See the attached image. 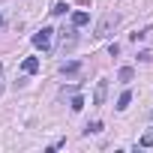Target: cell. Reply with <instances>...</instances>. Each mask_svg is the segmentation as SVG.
<instances>
[{
	"mask_svg": "<svg viewBox=\"0 0 153 153\" xmlns=\"http://www.w3.org/2000/svg\"><path fill=\"white\" fill-rule=\"evenodd\" d=\"M114 24H117V15H114V12L102 15V18H99V24L93 27V36H96V39H108V36H111V30H114Z\"/></svg>",
	"mask_w": 153,
	"mask_h": 153,
	"instance_id": "obj_1",
	"label": "cell"
},
{
	"mask_svg": "<svg viewBox=\"0 0 153 153\" xmlns=\"http://www.w3.org/2000/svg\"><path fill=\"white\" fill-rule=\"evenodd\" d=\"M51 33H54L51 27H42L39 33H33V45L42 48V51H48V48H51Z\"/></svg>",
	"mask_w": 153,
	"mask_h": 153,
	"instance_id": "obj_2",
	"label": "cell"
},
{
	"mask_svg": "<svg viewBox=\"0 0 153 153\" xmlns=\"http://www.w3.org/2000/svg\"><path fill=\"white\" fill-rule=\"evenodd\" d=\"M108 99V81L102 78V81H96V90H93V105H102Z\"/></svg>",
	"mask_w": 153,
	"mask_h": 153,
	"instance_id": "obj_3",
	"label": "cell"
},
{
	"mask_svg": "<svg viewBox=\"0 0 153 153\" xmlns=\"http://www.w3.org/2000/svg\"><path fill=\"white\" fill-rule=\"evenodd\" d=\"M75 45V30H60V51Z\"/></svg>",
	"mask_w": 153,
	"mask_h": 153,
	"instance_id": "obj_4",
	"label": "cell"
},
{
	"mask_svg": "<svg viewBox=\"0 0 153 153\" xmlns=\"http://www.w3.org/2000/svg\"><path fill=\"white\" fill-rule=\"evenodd\" d=\"M60 72H63V75H78V72H81V63H78V60H69V63H60Z\"/></svg>",
	"mask_w": 153,
	"mask_h": 153,
	"instance_id": "obj_5",
	"label": "cell"
},
{
	"mask_svg": "<svg viewBox=\"0 0 153 153\" xmlns=\"http://www.w3.org/2000/svg\"><path fill=\"white\" fill-rule=\"evenodd\" d=\"M21 69H24V75H33V72H39V57H27V60L21 63Z\"/></svg>",
	"mask_w": 153,
	"mask_h": 153,
	"instance_id": "obj_6",
	"label": "cell"
},
{
	"mask_svg": "<svg viewBox=\"0 0 153 153\" xmlns=\"http://www.w3.org/2000/svg\"><path fill=\"white\" fill-rule=\"evenodd\" d=\"M90 21V15L87 12H72V27H84Z\"/></svg>",
	"mask_w": 153,
	"mask_h": 153,
	"instance_id": "obj_7",
	"label": "cell"
},
{
	"mask_svg": "<svg viewBox=\"0 0 153 153\" xmlns=\"http://www.w3.org/2000/svg\"><path fill=\"white\" fill-rule=\"evenodd\" d=\"M117 78H120V81H123V84H129V81H132V78H135V72H132V66H123V69H120V72H117Z\"/></svg>",
	"mask_w": 153,
	"mask_h": 153,
	"instance_id": "obj_8",
	"label": "cell"
},
{
	"mask_svg": "<svg viewBox=\"0 0 153 153\" xmlns=\"http://www.w3.org/2000/svg\"><path fill=\"white\" fill-rule=\"evenodd\" d=\"M129 102H132V93H129V90H123V93H120V99H117V108L123 111V108H129Z\"/></svg>",
	"mask_w": 153,
	"mask_h": 153,
	"instance_id": "obj_9",
	"label": "cell"
},
{
	"mask_svg": "<svg viewBox=\"0 0 153 153\" xmlns=\"http://www.w3.org/2000/svg\"><path fill=\"white\" fill-rule=\"evenodd\" d=\"M87 135H96V132H102V123L99 120H93V123H87V129H84Z\"/></svg>",
	"mask_w": 153,
	"mask_h": 153,
	"instance_id": "obj_10",
	"label": "cell"
},
{
	"mask_svg": "<svg viewBox=\"0 0 153 153\" xmlns=\"http://www.w3.org/2000/svg\"><path fill=\"white\" fill-rule=\"evenodd\" d=\"M141 147H153V129H147L141 135Z\"/></svg>",
	"mask_w": 153,
	"mask_h": 153,
	"instance_id": "obj_11",
	"label": "cell"
},
{
	"mask_svg": "<svg viewBox=\"0 0 153 153\" xmlns=\"http://www.w3.org/2000/svg\"><path fill=\"white\" fill-rule=\"evenodd\" d=\"M66 9H69V6L63 3V0H57V3H54V9H51V15H63Z\"/></svg>",
	"mask_w": 153,
	"mask_h": 153,
	"instance_id": "obj_12",
	"label": "cell"
},
{
	"mask_svg": "<svg viewBox=\"0 0 153 153\" xmlns=\"http://www.w3.org/2000/svg\"><path fill=\"white\" fill-rule=\"evenodd\" d=\"M84 108V96H72V111H81Z\"/></svg>",
	"mask_w": 153,
	"mask_h": 153,
	"instance_id": "obj_13",
	"label": "cell"
},
{
	"mask_svg": "<svg viewBox=\"0 0 153 153\" xmlns=\"http://www.w3.org/2000/svg\"><path fill=\"white\" fill-rule=\"evenodd\" d=\"M0 75H3V66H0Z\"/></svg>",
	"mask_w": 153,
	"mask_h": 153,
	"instance_id": "obj_14",
	"label": "cell"
},
{
	"mask_svg": "<svg viewBox=\"0 0 153 153\" xmlns=\"http://www.w3.org/2000/svg\"><path fill=\"white\" fill-rule=\"evenodd\" d=\"M0 24H3V21H0Z\"/></svg>",
	"mask_w": 153,
	"mask_h": 153,
	"instance_id": "obj_15",
	"label": "cell"
}]
</instances>
